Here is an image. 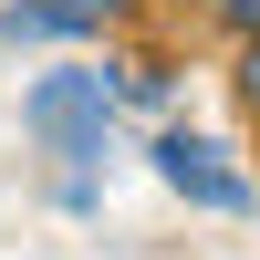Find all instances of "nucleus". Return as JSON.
<instances>
[{
  "label": "nucleus",
  "instance_id": "f257e3e1",
  "mask_svg": "<svg viewBox=\"0 0 260 260\" xmlns=\"http://www.w3.org/2000/svg\"><path fill=\"white\" fill-rule=\"evenodd\" d=\"M115 104H125V73H115V62H62V73H42L31 94H21V136H31L52 167H104Z\"/></svg>",
  "mask_w": 260,
  "mask_h": 260
},
{
  "label": "nucleus",
  "instance_id": "f03ea898",
  "mask_svg": "<svg viewBox=\"0 0 260 260\" xmlns=\"http://www.w3.org/2000/svg\"><path fill=\"white\" fill-rule=\"evenodd\" d=\"M146 167H156L167 198L208 208V219H250V208H260V177H250V167H229V146L198 136V125H156V136H146Z\"/></svg>",
  "mask_w": 260,
  "mask_h": 260
},
{
  "label": "nucleus",
  "instance_id": "7ed1b4c3",
  "mask_svg": "<svg viewBox=\"0 0 260 260\" xmlns=\"http://www.w3.org/2000/svg\"><path fill=\"white\" fill-rule=\"evenodd\" d=\"M52 42H73L52 0H0V52H52Z\"/></svg>",
  "mask_w": 260,
  "mask_h": 260
},
{
  "label": "nucleus",
  "instance_id": "20e7f679",
  "mask_svg": "<svg viewBox=\"0 0 260 260\" xmlns=\"http://www.w3.org/2000/svg\"><path fill=\"white\" fill-rule=\"evenodd\" d=\"M52 11H62V31H73V42H104V31H125L146 0H52Z\"/></svg>",
  "mask_w": 260,
  "mask_h": 260
},
{
  "label": "nucleus",
  "instance_id": "39448f33",
  "mask_svg": "<svg viewBox=\"0 0 260 260\" xmlns=\"http://www.w3.org/2000/svg\"><path fill=\"white\" fill-rule=\"evenodd\" d=\"M229 94H240V115H260V31L229 42Z\"/></svg>",
  "mask_w": 260,
  "mask_h": 260
},
{
  "label": "nucleus",
  "instance_id": "423d86ee",
  "mask_svg": "<svg viewBox=\"0 0 260 260\" xmlns=\"http://www.w3.org/2000/svg\"><path fill=\"white\" fill-rule=\"evenodd\" d=\"M167 94H177V83H167L156 62H146V73H125V104H146V115H167Z\"/></svg>",
  "mask_w": 260,
  "mask_h": 260
},
{
  "label": "nucleus",
  "instance_id": "0eeeda50",
  "mask_svg": "<svg viewBox=\"0 0 260 260\" xmlns=\"http://www.w3.org/2000/svg\"><path fill=\"white\" fill-rule=\"evenodd\" d=\"M208 21H219V31L240 42V31H260V0H208Z\"/></svg>",
  "mask_w": 260,
  "mask_h": 260
},
{
  "label": "nucleus",
  "instance_id": "6e6552de",
  "mask_svg": "<svg viewBox=\"0 0 260 260\" xmlns=\"http://www.w3.org/2000/svg\"><path fill=\"white\" fill-rule=\"evenodd\" d=\"M250 167H260V115H250Z\"/></svg>",
  "mask_w": 260,
  "mask_h": 260
},
{
  "label": "nucleus",
  "instance_id": "1a4fd4ad",
  "mask_svg": "<svg viewBox=\"0 0 260 260\" xmlns=\"http://www.w3.org/2000/svg\"><path fill=\"white\" fill-rule=\"evenodd\" d=\"M187 11H208V0H187Z\"/></svg>",
  "mask_w": 260,
  "mask_h": 260
}]
</instances>
